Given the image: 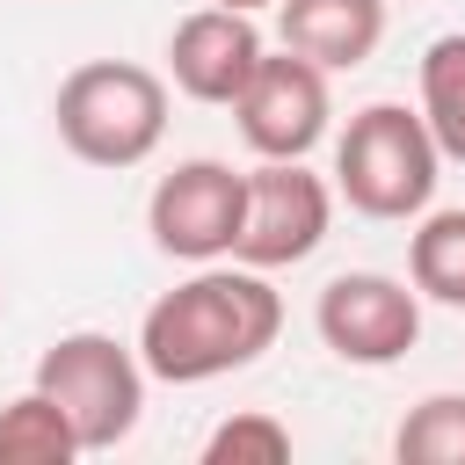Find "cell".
Masks as SVG:
<instances>
[{"label": "cell", "mask_w": 465, "mask_h": 465, "mask_svg": "<svg viewBox=\"0 0 465 465\" xmlns=\"http://www.w3.org/2000/svg\"><path fill=\"white\" fill-rule=\"evenodd\" d=\"M283 298L247 262H196L174 291H160L138 320V363L160 385H211L276 349Z\"/></svg>", "instance_id": "obj_1"}, {"label": "cell", "mask_w": 465, "mask_h": 465, "mask_svg": "<svg viewBox=\"0 0 465 465\" xmlns=\"http://www.w3.org/2000/svg\"><path fill=\"white\" fill-rule=\"evenodd\" d=\"M436 182H443V153H436L421 109H407V102H363L349 116V131L334 138V196L356 218L407 225L436 203Z\"/></svg>", "instance_id": "obj_2"}, {"label": "cell", "mask_w": 465, "mask_h": 465, "mask_svg": "<svg viewBox=\"0 0 465 465\" xmlns=\"http://www.w3.org/2000/svg\"><path fill=\"white\" fill-rule=\"evenodd\" d=\"M51 124H58V145L87 167H109V174L138 167L167 138V80L131 58H87L58 80Z\"/></svg>", "instance_id": "obj_3"}, {"label": "cell", "mask_w": 465, "mask_h": 465, "mask_svg": "<svg viewBox=\"0 0 465 465\" xmlns=\"http://www.w3.org/2000/svg\"><path fill=\"white\" fill-rule=\"evenodd\" d=\"M29 385L58 400V414H65L73 436H80V450H116V443H131V429H138V414H145V363H138V349H124V341L102 334V327L58 334V341L36 356V378H29Z\"/></svg>", "instance_id": "obj_4"}, {"label": "cell", "mask_w": 465, "mask_h": 465, "mask_svg": "<svg viewBox=\"0 0 465 465\" xmlns=\"http://www.w3.org/2000/svg\"><path fill=\"white\" fill-rule=\"evenodd\" d=\"M334 225V189L305 167V160H262L247 167V203H240V232H232V262L247 269H298L327 247Z\"/></svg>", "instance_id": "obj_5"}, {"label": "cell", "mask_w": 465, "mask_h": 465, "mask_svg": "<svg viewBox=\"0 0 465 465\" xmlns=\"http://www.w3.org/2000/svg\"><path fill=\"white\" fill-rule=\"evenodd\" d=\"M312 327H320L327 356H341L356 371H385L421 341V291L385 269H341L320 283Z\"/></svg>", "instance_id": "obj_6"}, {"label": "cell", "mask_w": 465, "mask_h": 465, "mask_svg": "<svg viewBox=\"0 0 465 465\" xmlns=\"http://www.w3.org/2000/svg\"><path fill=\"white\" fill-rule=\"evenodd\" d=\"M240 203H247V174L232 160H174L153 196H145V232L167 262H225L232 254V232H240Z\"/></svg>", "instance_id": "obj_7"}, {"label": "cell", "mask_w": 465, "mask_h": 465, "mask_svg": "<svg viewBox=\"0 0 465 465\" xmlns=\"http://www.w3.org/2000/svg\"><path fill=\"white\" fill-rule=\"evenodd\" d=\"M232 116H240V138L247 153L262 160H305L320 138H327V73L298 51H262V65L247 73V87L232 94Z\"/></svg>", "instance_id": "obj_8"}, {"label": "cell", "mask_w": 465, "mask_h": 465, "mask_svg": "<svg viewBox=\"0 0 465 465\" xmlns=\"http://www.w3.org/2000/svg\"><path fill=\"white\" fill-rule=\"evenodd\" d=\"M262 29H254V15H240V7H196V15H182L174 22V36H167V73H174V87L189 94V102H203V109H232V94L247 87V73L262 65Z\"/></svg>", "instance_id": "obj_9"}, {"label": "cell", "mask_w": 465, "mask_h": 465, "mask_svg": "<svg viewBox=\"0 0 465 465\" xmlns=\"http://www.w3.org/2000/svg\"><path fill=\"white\" fill-rule=\"evenodd\" d=\"M276 36L320 73H356L385 44V0H276Z\"/></svg>", "instance_id": "obj_10"}, {"label": "cell", "mask_w": 465, "mask_h": 465, "mask_svg": "<svg viewBox=\"0 0 465 465\" xmlns=\"http://www.w3.org/2000/svg\"><path fill=\"white\" fill-rule=\"evenodd\" d=\"M407 283H414L429 305L465 312V203H450V211H421V218H414V240H407Z\"/></svg>", "instance_id": "obj_11"}, {"label": "cell", "mask_w": 465, "mask_h": 465, "mask_svg": "<svg viewBox=\"0 0 465 465\" xmlns=\"http://www.w3.org/2000/svg\"><path fill=\"white\" fill-rule=\"evenodd\" d=\"M414 109H421L436 153L465 167V29L429 36V51H421V102Z\"/></svg>", "instance_id": "obj_12"}, {"label": "cell", "mask_w": 465, "mask_h": 465, "mask_svg": "<svg viewBox=\"0 0 465 465\" xmlns=\"http://www.w3.org/2000/svg\"><path fill=\"white\" fill-rule=\"evenodd\" d=\"M73 458H80V436L51 392L29 385L0 407V465H73Z\"/></svg>", "instance_id": "obj_13"}, {"label": "cell", "mask_w": 465, "mask_h": 465, "mask_svg": "<svg viewBox=\"0 0 465 465\" xmlns=\"http://www.w3.org/2000/svg\"><path fill=\"white\" fill-rule=\"evenodd\" d=\"M400 465H465V392H429L392 429Z\"/></svg>", "instance_id": "obj_14"}, {"label": "cell", "mask_w": 465, "mask_h": 465, "mask_svg": "<svg viewBox=\"0 0 465 465\" xmlns=\"http://www.w3.org/2000/svg\"><path fill=\"white\" fill-rule=\"evenodd\" d=\"M291 458V429L276 414H225L211 436H203V465H283Z\"/></svg>", "instance_id": "obj_15"}, {"label": "cell", "mask_w": 465, "mask_h": 465, "mask_svg": "<svg viewBox=\"0 0 465 465\" xmlns=\"http://www.w3.org/2000/svg\"><path fill=\"white\" fill-rule=\"evenodd\" d=\"M211 7H240V15H254V7H276V0H211Z\"/></svg>", "instance_id": "obj_16"}]
</instances>
